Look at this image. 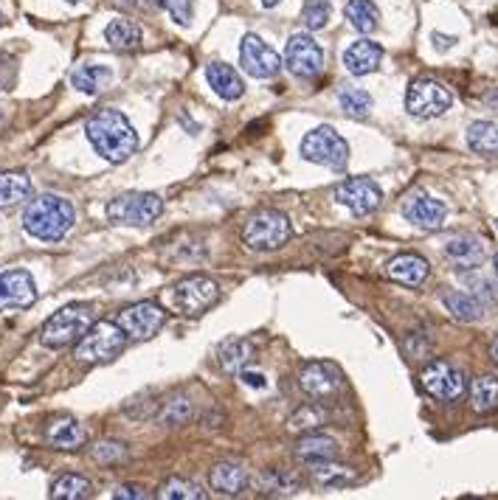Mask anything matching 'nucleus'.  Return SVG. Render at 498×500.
Returning a JSON list of instances; mask_svg holds the SVG:
<instances>
[{
	"mask_svg": "<svg viewBox=\"0 0 498 500\" xmlns=\"http://www.w3.org/2000/svg\"><path fill=\"white\" fill-rule=\"evenodd\" d=\"M84 136L91 146L99 152V158L107 163H124L138 146V136L119 110H99L84 124Z\"/></svg>",
	"mask_w": 498,
	"mask_h": 500,
	"instance_id": "nucleus-1",
	"label": "nucleus"
},
{
	"mask_svg": "<svg viewBox=\"0 0 498 500\" xmlns=\"http://www.w3.org/2000/svg\"><path fill=\"white\" fill-rule=\"evenodd\" d=\"M76 223V211L71 200L57 194H40L23 211V228L40 242H59Z\"/></svg>",
	"mask_w": 498,
	"mask_h": 500,
	"instance_id": "nucleus-2",
	"label": "nucleus"
},
{
	"mask_svg": "<svg viewBox=\"0 0 498 500\" xmlns=\"http://www.w3.org/2000/svg\"><path fill=\"white\" fill-rule=\"evenodd\" d=\"M93 323V307L91 303H71V307H62L54 312L40 329V343L46 349H65V346H74L88 326Z\"/></svg>",
	"mask_w": 498,
	"mask_h": 500,
	"instance_id": "nucleus-3",
	"label": "nucleus"
},
{
	"mask_svg": "<svg viewBox=\"0 0 498 500\" xmlns=\"http://www.w3.org/2000/svg\"><path fill=\"white\" fill-rule=\"evenodd\" d=\"M293 236L290 220L276 208H262L248 216V223L243 228V242L256 250V253H273L279 248H285Z\"/></svg>",
	"mask_w": 498,
	"mask_h": 500,
	"instance_id": "nucleus-4",
	"label": "nucleus"
},
{
	"mask_svg": "<svg viewBox=\"0 0 498 500\" xmlns=\"http://www.w3.org/2000/svg\"><path fill=\"white\" fill-rule=\"evenodd\" d=\"M124 346H127V335L121 332V326L116 320H93L88 326V332L76 340L74 357L88 365L111 363L124 352Z\"/></svg>",
	"mask_w": 498,
	"mask_h": 500,
	"instance_id": "nucleus-5",
	"label": "nucleus"
},
{
	"mask_svg": "<svg viewBox=\"0 0 498 500\" xmlns=\"http://www.w3.org/2000/svg\"><path fill=\"white\" fill-rule=\"evenodd\" d=\"M164 214V200L153 191H124L107 206V220L116 225H153Z\"/></svg>",
	"mask_w": 498,
	"mask_h": 500,
	"instance_id": "nucleus-6",
	"label": "nucleus"
},
{
	"mask_svg": "<svg viewBox=\"0 0 498 500\" xmlns=\"http://www.w3.org/2000/svg\"><path fill=\"white\" fill-rule=\"evenodd\" d=\"M301 158L327 169H343L350 161V144L333 127H316L313 133L301 138Z\"/></svg>",
	"mask_w": 498,
	"mask_h": 500,
	"instance_id": "nucleus-7",
	"label": "nucleus"
},
{
	"mask_svg": "<svg viewBox=\"0 0 498 500\" xmlns=\"http://www.w3.org/2000/svg\"><path fill=\"white\" fill-rule=\"evenodd\" d=\"M220 301V287L218 281H211L206 276H189L175 285V293H172V303L175 310L191 318L206 315L214 303Z\"/></svg>",
	"mask_w": 498,
	"mask_h": 500,
	"instance_id": "nucleus-8",
	"label": "nucleus"
},
{
	"mask_svg": "<svg viewBox=\"0 0 498 500\" xmlns=\"http://www.w3.org/2000/svg\"><path fill=\"white\" fill-rule=\"evenodd\" d=\"M113 320L121 326V332L127 335V340H147V338H153L164 329L166 312L156 301H138V303L124 307L121 312H116Z\"/></svg>",
	"mask_w": 498,
	"mask_h": 500,
	"instance_id": "nucleus-9",
	"label": "nucleus"
},
{
	"mask_svg": "<svg viewBox=\"0 0 498 500\" xmlns=\"http://www.w3.org/2000/svg\"><path fill=\"white\" fill-rule=\"evenodd\" d=\"M453 96L437 79H414L405 93V110L414 118H440L450 110Z\"/></svg>",
	"mask_w": 498,
	"mask_h": 500,
	"instance_id": "nucleus-10",
	"label": "nucleus"
},
{
	"mask_svg": "<svg viewBox=\"0 0 498 500\" xmlns=\"http://www.w3.org/2000/svg\"><path fill=\"white\" fill-rule=\"evenodd\" d=\"M420 382L425 388L428 397H434L440 402H457L465 397L467 380L457 365H450L448 360H434L422 368Z\"/></svg>",
	"mask_w": 498,
	"mask_h": 500,
	"instance_id": "nucleus-11",
	"label": "nucleus"
},
{
	"mask_svg": "<svg viewBox=\"0 0 498 500\" xmlns=\"http://www.w3.org/2000/svg\"><path fill=\"white\" fill-rule=\"evenodd\" d=\"M281 68H288L298 79H316L324 71V51L310 34H293L285 46Z\"/></svg>",
	"mask_w": 498,
	"mask_h": 500,
	"instance_id": "nucleus-12",
	"label": "nucleus"
},
{
	"mask_svg": "<svg viewBox=\"0 0 498 500\" xmlns=\"http://www.w3.org/2000/svg\"><path fill=\"white\" fill-rule=\"evenodd\" d=\"M298 385L313 399H330L343 390V372L330 360H310L301 365Z\"/></svg>",
	"mask_w": 498,
	"mask_h": 500,
	"instance_id": "nucleus-13",
	"label": "nucleus"
},
{
	"mask_svg": "<svg viewBox=\"0 0 498 500\" xmlns=\"http://www.w3.org/2000/svg\"><path fill=\"white\" fill-rule=\"evenodd\" d=\"M240 65L253 79H273L281 71V57L259 34H245L240 46Z\"/></svg>",
	"mask_w": 498,
	"mask_h": 500,
	"instance_id": "nucleus-14",
	"label": "nucleus"
},
{
	"mask_svg": "<svg viewBox=\"0 0 498 500\" xmlns=\"http://www.w3.org/2000/svg\"><path fill=\"white\" fill-rule=\"evenodd\" d=\"M335 200L343 208H350L355 216H366V214H372V211L380 208L383 191L369 178H350V180H343V183L335 186Z\"/></svg>",
	"mask_w": 498,
	"mask_h": 500,
	"instance_id": "nucleus-15",
	"label": "nucleus"
},
{
	"mask_svg": "<svg viewBox=\"0 0 498 500\" xmlns=\"http://www.w3.org/2000/svg\"><path fill=\"white\" fill-rule=\"evenodd\" d=\"M34 301H37V285L29 270L0 273V312L29 310Z\"/></svg>",
	"mask_w": 498,
	"mask_h": 500,
	"instance_id": "nucleus-16",
	"label": "nucleus"
},
{
	"mask_svg": "<svg viewBox=\"0 0 498 500\" xmlns=\"http://www.w3.org/2000/svg\"><path fill=\"white\" fill-rule=\"evenodd\" d=\"M445 214H448L445 203L437 197H428V194H411L403 203V216L422 231H440L445 223Z\"/></svg>",
	"mask_w": 498,
	"mask_h": 500,
	"instance_id": "nucleus-17",
	"label": "nucleus"
},
{
	"mask_svg": "<svg viewBox=\"0 0 498 500\" xmlns=\"http://www.w3.org/2000/svg\"><path fill=\"white\" fill-rule=\"evenodd\" d=\"M46 442L57 450H79L84 442H88V433L79 425V419L62 413V417L49 419L46 425Z\"/></svg>",
	"mask_w": 498,
	"mask_h": 500,
	"instance_id": "nucleus-18",
	"label": "nucleus"
},
{
	"mask_svg": "<svg viewBox=\"0 0 498 500\" xmlns=\"http://www.w3.org/2000/svg\"><path fill=\"white\" fill-rule=\"evenodd\" d=\"M445 256L450 259L453 265H457L459 270H473V268H479L485 262V256H487V248L479 236H473V233H459V236H453L450 242L445 245Z\"/></svg>",
	"mask_w": 498,
	"mask_h": 500,
	"instance_id": "nucleus-19",
	"label": "nucleus"
},
{
	"mask_svg": "<svg viewBox=\"0 0 498 500\" xmlns=\"http://www.w3.org/2000/svg\"><path fill=\"white\" fill-rule=\"evenodd\" d=\"M380 62H383V48L372 39H358V42H352V46L343 51V65H346V71H350L352 76L375 74L380 68Z\"/></svg>",
	"mask_w": 498,
	"mask_h": 500,
	"instance_id": "nucleus-20",
	"label": "nucleus"
},
{
	"mask_svg": "<svg viewBox=\"0 0 498 500\" xmlns=\"http://www.w3.org/2000/svg\"><path fill=\"white\" fill-rule=\"evenodd\" d=\"M209 481H211V489L220 492L226 497H236L243 495L251 484V475L243 464H234V461H220L214 464L211 472H209Z\"/></svg>",
	"mask_w": 498,
	"mask_h": 500,
	"instance_id": "nucleus-21",
	"label": "nucleus"
},
{
	"mask_svg": "<svg viewBox=\"0 0 498 500\" xmlns=\"http://www.w3.org/2000/svg\"><path fill=\"white\" fill-rule=\"evenodd\" d=\"M428 273H431V265L417 253H400L386 265V276L405 287H420L428 278Z\"/></svg>",
	"mask_w": 498,
	"mask_h": 500,
	"instance_id": "nucleus-22",
	"label": "nucleus"
},
{
	"mask_svg": "<svg viewBox=\"0 0 498 500\" xmlns=\"http://www.w3.org/2000/svg\"><path fill=\"white\" fill-rule=\"evenodd\" d=\"M206 79L211 84V91L226 101H236V99H243V93H245V84H243L240 74H236L226 62H211L206 68Z\"/></svg>",
	"mask_w": 498,
	"mask_h": 500,
	"instance_id": "nucleus-23",
	"label": "nucleus"
},
{
	"mask_svg": "<svg viewBox=\"0 0 498 500\" xmlns=\"http://www.w3.org/2000/svg\"><path fill=\"white\" fill-rule=\"evenodd\" d=\"M256 357V343L251 338H231L220 346L218 360L226 374H240L243 368Z\"/></svg>",
	"mask_w": 498,
	"mask_h": 500,
	"instance_id": "nucleus-24",
	"label": "nucleus"
},
{
	"mask_svg": "<svg viewBox=\"0 0 498 500\" xmlns=\"http://www.w3.org/2000/svg\"><path fill=\"white\" fill-rule=\"evenodd\" d=\"M296 459L305 464L333 461V459H338V442L333 436H324V433H305V436L298 439Z\"/></svg>",
	"mask_w": 498,
	"mask_h": 500,
	"instance_id": "nucleus-25",
	"label": "nucleus"
},
{
	"mask_svg": "<svg viewBox=\"0 0 498 500\" xmlns=\"http://www.w3.org/2000/svg\"><path fill=\"white\" fill-rule=\"evenodd\" d=\"M307 472L313 478V484L324 487V489H341V487H350L358 481V472L352 467H343V464H335L333 461H316V464H307Z\"/></svg>",
	"mask_w": 498,
	"mask_h": 500,
	"instance_id": "nucleus-26",
	"label": "nucleus"
},
{
	"mask_svg": "<svg viewBox=\"0 0 498 500\" xmlns=\"http://www.w3.org/2000/svg\"><path fill=\"white\" fill-rule=\"evenodd\" d=\"M442 303H445V310L457 318L459 323H476V320H482L485 318V303L470 295V293H462V290H448L442 293Z\"/></svg>",
	"mask_w": 498,
	"mask_h": 500,
	"instance_id": "nucleus-27",
	"label": "nucleus"
},
{
	"mask_svg": "<svg viewBox=\"0 0 498 500\" xmlns=\"http://www.w3.org/2000/svg\"><path fill=\"white\" fill-rule=\"evenodd\" d=\"M31 197V180L23 171H0V208L20 206Z\"/></svg>",
	"mask_w": 498,
	"mask_h": 500,
	"instance_id": "nucleus-28",
	"label": "nucleus"
},
{
	"mask_svg": "<svg viewBox=\"0 0 498 500\" xmlns=\"http://www.w3.org/2000/svg\"><path fill=\"white\" fill-rule=\"evenodd\" d=\"M141 29L133 23V20H124V17H119V20H111V23H107V29H104V39L111 42V48H116V51H136V48H141Z\"/></svg>",
	"mask_w": 498,
	"mask_h": 500,
	"instance_id": "nucleus-29",
	"label": "nucleus"
},
{
	"mask_svg": "<svg viewBox=\"0 0 498 500\" xmlns=\"http://www.w3.org/2000/svg\"><path fill=\"white\" fill-rule=\"evenodd\" d=\"M467 146L476 155L498 158V124L495 121H473L467 127Z\"/></svg>",
	"mask_w": 498,
	"mask_h": 500,
	"instance_id": "nucleus-30",
	"label": "nucleus"
},
{
	"mask_svg": "<svg viewBox=\"0 0 498 500\" xmlns=\"http://www.w3.org/2000/svg\"><path fill=\"white\" fill-rule=\"evenodd\" d=\"M350 26L360 34H372L380 26V9L375 6V0H350L343 9Z\"/></svg>",
	"mask_w": 498,
	"mask_h": 500,
	"instance_id": "nucleus-31",
	"label": "nucleus"
},
{
	"mask_svg": "<svg viewBox=\"0 0 498 500\" xmlns=\"http://www.w3.org/2000/svg\"><path fill=\"white\" fill-rule=\"evenodd\" d=\"M111 79H113V74H111V68H104V65H82V68L74 71L71 84L79 93L96 96L111 84Z\"/></svg>",
	"mask_w": 498,
	"mask_h": 500,
	"instance_id": "nucleus-32",
	"label": "nucleus"
},
{
	"mask_svg": "<svg viewBox=\"0 0 498 500\" xmlns=\"http://www.w3.org/2000/svg\"><path fill=\"white\" fill-rule=\"evenodd\" d=\"M191 417H194V405L186 394H175L172 399H166L156 413L161 427H183L191 422Z\"/></svg>",
	"mask_w": 498,
	"mask_h": 500,
	"instance_id": "nucleus-33",
	"label": "nucleus"
},
{
	"mask_svg": "<svg viewBox=\"0 0 498 500\" xmlns=\"http://www.w3.org/2000/svg\"><path fill=\"white\" fill-rule=\"evenodd\" d=\"M158 497H164V500H206L209 495L203 492L200 484L189 481V478L172 475V478H166V481L161 484Z\"/></svg>",
	"mask_w": 498,
	"mask_h": 500,
	"instance_id": "nucleus-34",
	"label": "nucleus"
},
{
	"mask_svg": "<svg viewBox=\"0 0 498 500\" xmlns=\"http://www.w3.org/2000/svg\"><path fill=\"white\" fill-rule=\"evenodd\" d=\"M470 405L476 413H490L498 408V380L495 377H479L470 385Z\"/></svg>",
	"mask_w": 498,
	"mask_h": 500,
	"instance_id": "nucleus-35",
	"label": "nucleus"
},
{
	"mask_svg": "<svg viewBox=\"0 0 498 500\" xmlns=\"http://www.w3.org/2000/svg\"><path fill=\"white\" fill-rule=\"evenodd\" d=\"M93 495V484L82 475H62L51 487L54 500H84Z\"/></svg>",
	"mask_w": 498,
	"mask_h": 500,
	"instance_id": "nucleus-36",
	"label": "nucleus"
},
{
	"mask_svg": "<svg viewBox=\"0 0 498 500\" xmlns=\"http://www.w3.org/2000/svg\"><path fill=\"white\" fill-rule=\"evenodd\" d=\"M265 495H281V497H290V495H298L301 492V478L298 475H290V472H279V469H271L262 475V481H259Z\"/></svg>",
	"mask_w": 498,
	"mask_h": 500,
	"instance_id": "nucleus-37",
	"label": "nucleus"
},
{
	"mask_svg": "<svg viewBox=\"0 0 498 500\" xmlns=\"http://www.w3.org/2000/svg\"><path fill=\"white\" fill-rule=\"evenodd\" d=\"M338 104H341V110L350 116V118H366L372 113V96L366 93L363 88H343L338 93Z\"/></svg>",
	"mask_w": 498,
	"mask_h": 500,
	"instance_id": "nucleus-38",
	"label": "nucleus"
},
{
	"mask_svg": "<svg viewBox=\"0 0 498 500\" xmlns=\"http://www.w3.org/2000/svg\"><path fill=\"white\" fill-rule=\"evenodd\" d=\"M324 422H327V413H324L321 405H305V408H298L293 417L288 419V430L290 433H301V436H305V433L318 430Z\"/></svg>",
	"mask_w": 498,
	"mask_h": 500,
	"instance_id": "nucleus-39",
	"label": "nucleus"
},
{
	"mask_svg": "<svg viewBox=\"0 0 498 500\" xmlns=\"http://www.w3.org/2000/svg\"><path fill=\"white\" fill-rule=\"evenodd\" d=\"M330 14H333V6L330 0H307L305 9H301V20H305V26L310 31H318L330 23Z\"/></svg>",
	"mask_w": 498,
	"mask_h": 500,
	"instance_id": "nucleus-40",
	"label": "nucleus"
},
{
	"mask_svg": "<svg viewBox=\"0 0 498 500\" xmlns=\"http://www.w3.org/2000/svg\"><path fill=\"white\" fill-rule=\"evenodd\" d=\"M91 459L104 464V467H111V464H121L127 461L129 455H127V447L121 442H102L91 450Z\"/></svg>",
	"mask_w": 498,
	"mask_h": 500,
	"instance_id": "nucleus-41",
	"label": "nucleus"
},
{
	"mask_svg": "<svg viewBox=\"0 0 498 500\" xmlns=\"http://www.w3.org/2000/svg\"><path fill=\"white\" fill-rule=\"evenodd\" d=\"M164 9L169 12V17L175 20L178 26H189L194 17V4L191 0H161Z\"/></svg>",
	"mask_w": 498,
	"mask_h": 500,
	"instance_id": "nucleus-42",
	"label": "nucleus"
},
{
	"mask_svg": "<svg viewBox=\"0 0 498 500\" xmlns=\"http://www.w3.org/2000/svg\"><path fill=\"white\" fill-rule=\"evenodd\" d=\"M113 497L116 500H147L149 492L141 484H121V487L113 489Z\"/></svg>",
	"mask_w": 498,
	"mask_h": 500,
	"instance_id": "nucleus-43",
	"label": "nucleus"
},
{
	"mask_svg": "<svg viewBox=\"0 0 498 500\" xmlns=\"http://www.w3.org/2000/svg\"><path fill=\"white\" fill-rule=\"evenodd\" d=\"M240 380L248 385V388H259V390H262L265 385H268V380H265V374H259V372H245V368H243V372H240Z\"/></svg>",
	"mask_w": 498,
	"mask_h": 500,
	"instance_id": "nucleus-44",
	"label": "nucleus"
},
{
	"mask_svg": "<svg viewBox=\"0 0 498 500\" xmlns=\"http://www.w3.org/2000/svg\"><path fill=\"white\" fill-rule=\"evenodd\" d=\"M431 39H434V46H437L440 51L453 48V42H457V37H445V34H437V31H434V37H431Z\"/></svg>",
	"mask_w": 498,
	"mask_h": 500,
	"instance_id": "nucleus-45",
	"label": "nucleus"
},
{
	"mask_svg": "<svg viewBox=\"0 0 498 500\" xmlns=\"http://www.w3.org/2000/svg\"><path fill=\"white\" fill-rule=\"evenodd\" d=\"M490 357H493V363L498 365V335H495L493 343H490Z\"/></svg>",
	"mask_w": 498,
	"mask_h": 500,
	"instance_id": "nucleus-46",
	"label": "nucleus"
},
{
	"mask_svg": "<svg viewBox=\"0 0 498 500\" xmlns=\"http://www.w3.org/2000/svg\"><path fill=\"white\" fill-rule=\"evenodd\" d=\"M119 4H124V6H136V9H141V6H144L141 0H119Z\"/></svg>",
	"mask_w": 498,
	"mask_h": 500,
	"instance_id": "nucleus-47",
	"label": "nucleus"
},
{
	"mask_svg": "<svg viewBox=\"0 0 498 500\" xmlns=\"http://www.w3.org/2000/svg\"><path fill=\"white\" fill-rule=\"evenodd\" d=\"M259 4H262L265 9H273V6H279V4H281V0H259Z\"/></svg>",
	"mask_w": 498,
	"mask_h": 500,
	"instance_id": "nucleus-48",
	"label": "nucleus"
},
{
	"mask_svg": "<svg viewBox=\"0 0 498 500\" xmlns=\"http://www.w3.org/2000/svg\"><path fill=\"white\" fill-rule=\"evenodd\" d=\"M493 268H495V276H498V253H495V259H493Z\"/></svg>",
	"mask_w": 498,
	"mask_h": 500,
	"instance_id": "nucleus-49",
	"label": "nucleus"
},
{
	"mask_svg": "<svg viewBox=\"0 0 498 500\" xmlns=\"http://www.w3.org/2000/svg\"><path fill=\"white\" fill-rule=\"evenodd\" d=\"M6 23V17H4V12H0V26H4Z\"/></svg>",
	"mask_w": 498,
	"mask_h": 500,
	"instance_id": "nucleus-50",
	"label": "nucleus"
},
{
	"mask_svg": "<svg viewBox=\"0 0 498 500\" xmlns=\"http://www.w3.org/2000/svg\"><path fill=\"white\" fill-rule=\"evenodd\" d=\"M68 4H82V0H68Z\"/></svg>",
	"mask_w": 498,
	"mask_h": 500,
	"instance_id": "nucleus-51",
	"label": "nucleus"
},
{
	"mask_svg": "<svg viewBox=\"0 0 498 500\" xmlns=\"http://www.w3.org/2000/svg\"><path fill=\"white\" fill-rule=\"evenodd\" d=\"M495 228H498V220H495Z\"/></svg>",
	"mask_w": 498,
	"mask_h": 500,
	"instance_id": "nucleus-52",
	"label": "nucleus"
}]
</instances>
